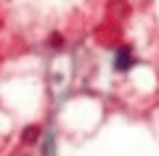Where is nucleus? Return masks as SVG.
<instances>
[{
	"label": "nucleus",
	"mask_w": 159,
	"mask_h": 156,
	"mask_svg": "<svg viewBox=\"0 0 159 156\" xmlns=\"http://www.w3.org/2000/svg\"><path fill=\"white\" fill-rule=\"evenodd\" d=\"M133 64H135V58H133V50H130V48H122V50L117 53L114 69H117V72H127V69H130Z\"/></svg>",
	"instance_id": "1"
},
{
	"label": "nucleus",
	"mask_w": 159,
	"mask_h": 156,
	"mask_svg": "<svg viewBox=\"0 0 159 156\" xmlns=\"http://www.w3.org/2000/svg\"><path fill=\"white\" fill-rule=\"evenodd\" d=\"M51 45H53V48H61V45H64L61 34H51Z\"/></svg>",
	"instance_id": "2"
},
{
	"label": "nucleus",
	"mask_w": 159,
	"mask_h": 156,
	"mask_svg": "<svg viewBox=\"0 0 159 156\" xmlns=\"http://www.w3.org/2000/svg\"><path fill=\"white\" fill-rule=\"evenodd\" d=\"M34 138H37V130H34V127H29L27 132H24V140H29V143H32Z\"/></svg>",
	"instance_id": "3"
}]
</instances>
